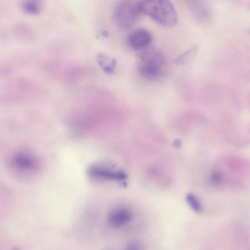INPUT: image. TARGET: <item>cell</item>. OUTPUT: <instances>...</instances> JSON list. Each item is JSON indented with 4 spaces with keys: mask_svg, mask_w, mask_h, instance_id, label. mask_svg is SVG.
<instances>
[{
    "mask_svg": "<svg viewBox=\"0 0 250 250\" xmlns=\"http://www.w3.org/2000/svg\"><path fill=\"white\" fill-rule=\"evenodd\" d=\"M141 7L142 14L163 26L172 27L177 22V12L169 0H141Z\"/></svg>",
    "mask_w": 250,
    "mask_h": 250,
    "instance_id": "obj_1",
    "label": "cell"
},
{
    "mask_svg": "<svg viewBox=\"0 0 250 250\" xmlns=\"http://www.w3.org/2000/svg\"><path fill=\"white\" fill-rule=\"evenodd\" d=\"M141 0H120L116 5L112 15L117 27L123 30L129 29L139 20L142 13Z\"/></svg>",
    "mask_w": 250,
    "mask_h": 250,
    "instance_id": "obj_2",
    "label": "cell"
},
{
    "mask_svg": "<svg viewBox=\"0 0 250 250\" xmlns=\"http://www.w3.org/2000/svg\"><path fill=\"white\" fill-rule=\"evenodd\" d=\"M138 70L146 80L156 79L161 72V67L164 63L162 53L158 49L148 47L140 51Z\"/></svg>",
    "mask_w": 250,
    "mask_h": 250,
    "instance_id": "obj_3",
    "label": "cell"
},
{
    "mask_svg": "<svg viewBox=\"0 0 250 250\" xmlns=\"http://www.w3.org/2000/svg\"><path fill=\"white\" fill-rule=\"evenodd\" d=\"M224 171L219 172L221 181L227 183L239 184L243 183L244 178L250 176V163L243 158L230 157L223 161Z\"/></svg>",
    "mask_w": 250,
    "mask_h": 250,
    "instance_id": "obj_4",
    "label": "cell"
},
{
    "mask_svg": "<svg viewBox=\"0 0 250 250\" xmlns=\"http://www.w3.org/2000/svg\"><path fill=\"white\" fill-rule=\"evenodd\" d=\"M10 164L16 171L24 174L34 172L38 167L37 159L26 152H20L13 155L10 159Z\"/></svg>",
    "mask_w": 250,
    "mask_h": 250,
    "instance_id": "obj_5",
    "label": "cell"
},
{
    "mask_svg": "<svg viewBox=\"0 0 250 250\" xmlns=\"http://www.w3.org/2000/svg\"><path fill=\"white\" fill-rule=\"evenodd\" d=\"M152 40L150 33L145 29H137L131 32L127 37L129 46L136 50H142L148 47Z\"/></svg>",
    "mask_w": 250,
    "mask_h": 250,
    "instance_id": "obj_6",
    "label": "cell"
},
{
    "mask_svg": "<svg viewBox=\"0 0 250 250\" xmlns=\"http://www.w3.org/2000/svg\"><path fill=\"white\" fill-rule=\"evenodd\" d=\"M88 173L94 178L104 180L122 181L127 177L123 172L113 171L98 165L91 166L88 169Z\"/></svg>",
    "mask_w": 250,
    "mask_h": 250,
    "instance_id": "obj_7",
    "label": "cell"
},
{
    "mask_svg": "<svg viewBox=\"0 0 250 250\" xmlns=\"http://www.w3.org/2000/svg\"><path fill=\"white\" fill-rule=\"evenodd\" d=\"M194 18L205 23L208 20L209 11L204 0H182Z\"/></svg>",
    "mask_w": 250,
    "mask_h": 250,
    "instance_id": "obj_8",
    "label": "cell"
},
{
    "mask_svg": "<svg viewBox=\"0 0 250 250\" xmlns=\"http://www.w3.org/2000/svg\"><path fill=\"white\" fill-rule=\"evenodd\" d=\"M130 212L125 208H119L112 211L108 216L109 225L115 228H118L129 222L131 219Z\"/></svg>",
    "mask_w": 250,
    "mask_h": 250,
    "instance_id": "obj_9",
    "label": "cell"
},
{
    "mask_svg": "<svg viewBox=\"0 0 250 250\" xmlns=\"http://www.w3.org/2000/svg\"><path fill=\"white\" fill-rule=\"evenodd\" d=\"M197 50L196 46H192L183 54L179 55L175 60L174 62L177 64H183L192 58Z\"/></svg>",
    "mask_w": 250,
    "mask_h": 250,
    "instance_id": "obj_10",
    "label": "cell"
},
{
    "mask_svg": "<svg viewBox=\"0 0 250 250\" xmlns=\"http://www.w3.org/2000/svg\"><path fill=\"white\" fill-rule=\"evenodd\" d=\"M186 200L190 207L195 211L199 212L201 209V205L196 197L192 193H188Z\"/></svg>",
    "mask_w": 250,
    "mask_h": 250,
    "instance_id": "obj_11",
    "label": "cell"
},
{
    "mask_svg": "<svg viewBox=\"0 0 250 250\" xmlns=\"http://www.w3.org/2000/svg\"><path fill=\"white\" fill-rule=\"evenodd\" d=\"M38 0H26L23 8L26 12L36 14L39 11Z\"/></svg>",
    "mask_w": 250,
    "mask_h": 250,
    "instance_id": "obj_12",
    "label": "cell"
},
{
    "mask_svg": "<svg viewBox=\"0 0 250 250\" xmlns=\"http://www.w3.org/2000/svg\"><path fill=\"white\" fill-rule=\"evenodd\" d=\"M127 249L129 250H137L139 249V246L136 244H131L128 246V248Z\"/></svg>",
    "mask_w": 250,
    "mask_h": 250,
    "instance_id": "obj_13",
    "label": "cell"
},
{
    "mask_svg": "<svg viewBox=\"0 0 250 250\" xmlns=\"http://www.w3.org/2000/svg\"><path fill=\"white\" fill-rule=\"evenodd\" d=\"M173 145L175 147H179L181 146V141L180 139H176L173 142Z\"/></svg>",
    "mask_w": 250,
    "mask_h": 250,
    "instance_id": "obj_14",
    "label": "cell"
}]
</instances>
